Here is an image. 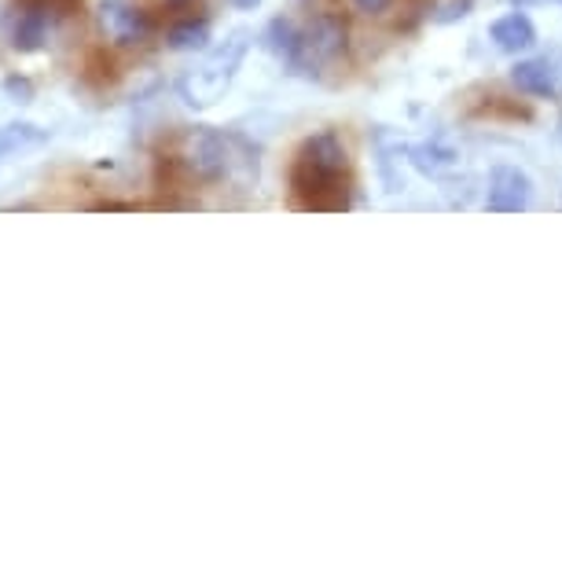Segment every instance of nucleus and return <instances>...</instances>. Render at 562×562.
I'll use <instances>...</instances> for the list:
<instances>
[{
    "mask_svg": "<svg viewBox=\"0 0 562 562\" xmlns=\"http://www.w3.org/2000/svg\"><path fill=\"white\" fill-rule=\"evenodd\" d=\"M247 45H250V34L247 30H236V34L221 48L210 52L192 74H184L180 97H184L188 108H214V103L225 97V89L232 85V78H236L243 56H247Z\"/></svg>",
    "mask_w": 562,
    "mask_h": 562,
    "instance_id": "obj_2",
    "label": "nucleus"
},
{
    "mask_svg": "<svg viewBox=\"0 0 562 562\" xmlns=\"http://www.w3.org/2000/svg\"><path fill=\"white\" fill-rule=\"evenodd\" d=\"M232 136L217 133V130H188L180 136V162H184L199 180H225L236 166V155H232Z\"/></svg>",
    "mask_w": 562,
    "mask_h": 562,
    "instance_id": "obj_3",
    "label": "nucleus"
},
{
    "mask_svg": "<svg viewBox=\"0 0 562 562\" xmlns=\"http://www.w3.org/2000/svg\"><path fill=\"white\" fill-rule=\"evenodd\" d=\"M232 8H239V12H254V8L261 4V0H228Z\"/></svg>",
    "mask_w": 562,
    "mask_h": 562,
    "instance_id": "obj_18",
    "label": "nucleus"
},
{
    "mask_svg": "<svg viewBox=\"0 0 562 562\" xmlns=\"http://www.w3.org/2000/svg\"><path fill=\"white\" fill-rule=\"evenodd\" d=\"M342 52H346V23L338 15L324 12L302 30L299 52H294V59L288 63V67L302 70V74H316L321 67H327L335 56H342Z\"/></svg>",
    "mask_w": 562,
    "mask_h": 562,
    "instance_id": "obj_4",
    "label": "nucleus"
},
{
    "mask_svg": "<svg viewBox=\"0 0 562 562\" xmlns=\"http://www.w3.org/2000/svg\"><path fill=\"white\" fill-rule=\"evenodd\" d=\"M390 4H394V0H353V8L360 15H383Z\"/></svg>",
    "mask_w": 562,
    "mask_h": 562,
    "instance_id": "obj_16",
    "label": "nucleus"
},
{
    "mask_svg": "<svg viewBox=\"0 0 562 562\" xmlns=\"http://www.w3.org/2000/svg\"><path fill=\"white\" fill-rule=\"evenodd\" d=\"M408 155H412V166H416L423 177H441V173H449V169H452L456 162H460L452 147H445V144H438V140L412 147Z\"/></svg>",
    "mask_w": 562,
    "mask_h": 562,
    "instance_id": "obj_10",
    "label": "nucleus"
},
{
    "mask_svg": "<svg viewBox=\"0 0 562 562\" xmlns=\"http://www.w3.org/2000/svg\"><path fill=\"white\" fill-rule=\"evenodd\" d=\"M490 37H493L496 48L507 52V56H518V52H526V48L537 45V30H533V23H529L522 12H512V15L496 19L493 30H490Z\"/></svg>",
    "mask_w": 562,
    "mask_h": 562,
    "instance_id": "obj_9",
    "label": "nucleus"
},
{
    "mask_svg": "<svg viewBox=\"0 0 562 562\" xmlns=\"http://www.w3.org/2000/svg\"><path fill=\"white\" fill-rule=\"evenodd\" d=\"M471 4L474 0H445L438 12H434V23H456V19L471 15Z\"/></svg>",
    "mask_w": 562,
    "mask_h": 562,
    "instance_id": "obj_14",
    "label": "nucleus"
},
{
    "mask_svg": "<svg viewBox=\"0 0 562 562\" xmlns=\"http://www.w3.org/2000/svg\"><path fill=\"white\" fill-rule=\"evenodd\" d=\"M0 26H4V37L8 45L15 52H23V56H34L48 45V30H52V12L45 8H34V4H23L19 0V8H0Z\"/></svg>",
    "mask_w": 562,
    "mask_h": 562,
    "instance_id": "obj_5",
    "label": "nucleus"
},
{
    "mask_svg": "<svg viewBox=\"0 0 562 562\" xmlns=\"http://www.w3.org/2000/svg\"><path fill=\"white\" fill-rule=\"evenodd\" d=\"M45 140H48V133L37 130V125H30V122L0 125V158L23 151V147H37V144H45Z\"/></svg>",
    "mask_w": 562,
    "mask_h": 562,
    "instance_id": "obj_12",
    "label": "nucleus"
},
{
    "mask_svg": "<svg viewBox=\"0 0 562 562\" xmlns=\"http://www.w3.org/2000/svg\"><path fill=\"white\" fill-rule=\"evenodd\" d=\"M515 4H540V0H515Z\"/></svg>",
    "mask_w": 562,
    "mask_h": 562,
    "instance_id": "obj_19",
    "label": "nucleus"
},
{
    "mask_svg": "<svg viewBox=\"0 0 562 562\" xmlns=\"http://www.w3.org/2000/svg\"><path fill=\"white\" fill-rule=\"evenodd\" d=\"M100 26L103 34H108L111 41H119V45H136V41L147 37V19L136 4H130V0H100Z\"/></svg>",
    "mask_w": 562,
    "mask_h": 562,
    "instance_id": "obj_8",
    "label": "nucleus"
},
{
    "mask_svg": "<svg viewBox=\"0 0 562 562\" xmlns=\"http://www.w3.org/2000/svg\"><path fill=\"white\" fill-rule=\"evenodd\" d=\"M533 199V184L522 169L515 166H496L490 173V195H485V206L493 214H522Z\"/></svg>",
    "mask_w": 562,
    "mask_h": 562,
    "instance_id": "obj_7",
    "label": "nucleus"
},
{
    "mask_svg": "<svg viewBox=\"0 0 562 562\" xmlns=\"http://www.w3.org/2000/svg\"><path fill=\"white\" fill-rule=\"evenodd\" d=\"M166 45L173 52H199L210 45V23L206 19H184V23H177L173 30L166 34Z\"/></svg>",
    "mask_w": 562,
    "mask_h": 562,
    "instance_id": "obj_11",
    "label": "nucleus"
},
{
    "mask_svg": "<svg viewBox=\"0 0 562 562\" xmlns=\"http://www.w3.org/2000/svg\"><path fill=\"white\" fill-rule=\"evenodd\" d=\"M512 81L518 92H526V97H537V100L562 97V52L515 63Z\"/></svg>",
    "mask_w": 562,
    "mask_h": 562,
    "instance_id": "obj_6",
    "label": "nucleus"
},
{
    "mask_svg": "<svg viewBox=\"0 0 562 562\" xmlns=\"http://www.w3.org/2000/svg\"><path fill=\"white\" fill-rule=\"evenodd\" d=\"M8 92H12V97H19V103H26L30 97H34L30 81H23V78H8Z\"/></svg>",
    "mask_w": 562,
    "mask_h": 562,
    "instance_id": "obj_17",
    "label": "nucleus"
},
{
    "mask_svg": "<svg viewBox=\"0 0 562 562\" xmlns=\"http://www.w3.org/2000/svg\"><path fill=\"white\" fill-rule=\"evenodd\" d=\"M23 4H34V8H45L52 15H70L78 8V0H23Z\"/></svg>",
    "mask_w": 562,
    "mask_h": 562,
    "instance_id": "obj_15",
    "label": "nucleus"
},
{
    "mask_svg": "<svg viewBox=\"0 0 562 562\" xmlns=\"http://www.w3.org/2000/svg\"><path fill=\"white\" fill-rule=\"evenodd\" d=\"M299 30H294L288 19H272L269 30H265V48L272 52V56H280V59H294V52H299Z\"/></svg>",
    "mask_w": 562,
    "mask_h": 562,
    "instance_id": "obj_13",
    "label": "nucleus"
},
{
    "mask_svg": "<svg viewBox=\"0 0 562 562\" xmlns=\"http://www.w3.org/2000/svg\"><path fill=\"white\" fill-rule=\"evenodd\" d=\"M349 155L338 133H316L302 140L291 166V192L302 210H346L349 206Z\"/></svg>",
    "mask_w": 562,
    "mask_h": 562,
    "instance_id": "obj_1",
    "label": "nucleus"
}]
</instances>
